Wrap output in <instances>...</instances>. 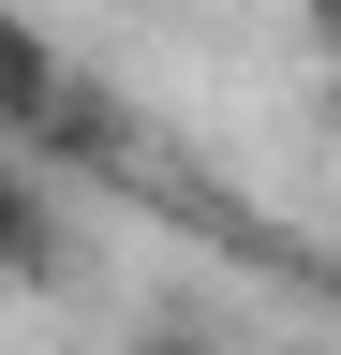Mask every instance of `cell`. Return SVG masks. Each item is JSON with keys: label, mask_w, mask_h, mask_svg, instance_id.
<instances>
[{"label": "cell", "mask_w": 341, "mask_h": 355, "mask_svg": "<svg viewBox=\"0 0 341 355\" xmlns=\"http://www.w3.org/2000/svg\"><path fill=\"white\" fill-rule=\"evenodd\" d=\"M0 119H15V133H45V119H60V44L30 30L15 0H0Z\"/></svg>", "instance_id": "cell-1"}, {"label": "cell", "mask_w": 341, "mask_h": 355, "mask_svg": "<svg viewBox=\"0 0 341 355\" xmlns=\"http://www.w3.org/2000/svg\"><path fill=\"white\" fill-rule=\"evenodd\" d=\"M45 252H60V222H45V193H30V178L0 163V282H30Z\"/></svg>", "instance_id": "cell-2"}, {"label": "cell", "mask_w": 341, "mask_h": 355, "mask_svg": "<svg viewBox=\"0 0 341 355\" xmlns=\"http://www.w3.org/2000/svg\"><path fill=\"white\" fill-rule=\"evenodd\" d=\"M297 15H312V30H341V0H297Z\"/></svg>", "instance_id": "cell-3"}]
</instances>
